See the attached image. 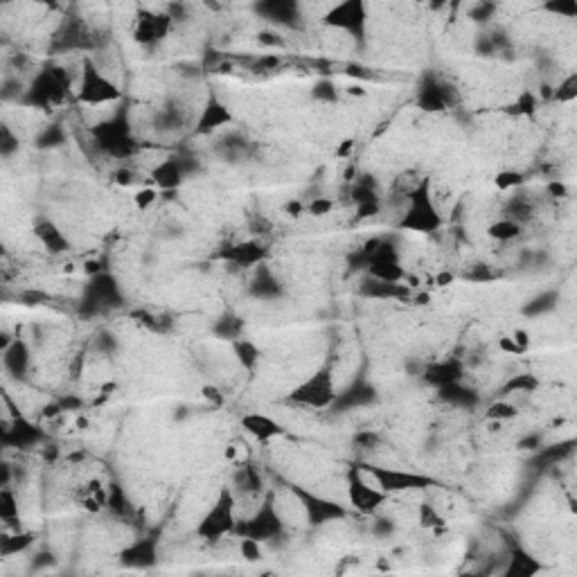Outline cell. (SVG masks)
Here are the masks:
<instances>
[{"label": "cell", "instance_id": "obj_1", "mask_svg": "<svg viewBox=\"0 0 577 577\" xmlns=\"http://www.w3.org/2000/svg\"><path fill=\"white\" fill-rule=\"evenodd\" d=\"M437 223H440V219H437V212L433 210L431 203L413 196V208H410V212L404 219V226L410 228V230L431 232V230H435V228H437Z\"/></svg>", "mask_w": 577, "mask_h": 577}, {"label": "cell", "instance_id": "obj_2", "mask_svg": "<svg viewBox=\"0 0 577 577\" xmlns=\"http://www.w3.org/2000/svg\"><path fill=\"white\" fill-rule=\"evenodd\" d=\"M117 95H120V93L115 91L113 84H108L104 77H99L93 68L88 70L86 84H84V93H81V97L86 99V102H104V99H115Z\"/></svg>", "mask_w": 577, "mask_h": 577}, {"label": "cell", "instance_id": "obj_3", "mask_svg": "<svg viewBox=\"0 0 577 577\" xmlns=\"http://www.w3.org/2000/svg\"><path fill=\"white\" fill-rule=\"evenodd\" d=\"M350 496H352V503H354L356 507H363V510H375V507L384 501V494H379V491L365 487L363 482H359L356 478L352 480Z\"/></svg>", "mask_w": 577, "mask_h": 577}, {"label": "cell", "instance_id": "obj_4", "mask_svg": "<svg viewBox=\"0 0 577 577\" xmlns=\"http://www.w3.org/2000/svg\"><path fill=\"white\" fill-rule=\"evenodd\" d=\"M305 395L307 397H302L305 401H309V404H325V401H329L332 399V388H329V381H327V377L322 379V377H318L316 381H309L305 388Z\"/></svg>", "mask_w": 577, "mask_h": 577}, {"label": "cell", "instance_id": "obj_5", "mask_svg": "<svg viewBox=\"0 0 577 577\" xmlns=\"http://www.w3.org/2000/svg\"><path fill=\"white\" fill-rule=\"evenodd\" d=\"M243 426H248L253 433H255L257 437H271L277 433V424L275 422H271L268 417L264 415H251L243 420Z\"/></svg>", "mask_w": 577, "mask_h": 577}, {"label": "cell", "instance_id": "obj_6", "mask_svg": "<svg viewBox=\"0 0 577 577\" xmlns=\"http://www.w3.org/2000/svg\"><path fill=\"white\" fill-rule=\"evenodd\" d=\"M489 235L494 237V239H512V237H516L519 235V223H514V221H501V223H496V226H491L489 228Z\"/></svg>", "mask_w": 577, "mask_h": 577}, {"label": "cell", "instance_id": "obj_7", "mask_svg": "<svg viewBox=\"0 0 577 577\" xmlns=\"http://www.w3.org/2000/svg\"><path fill=\"white\" fill-rule=\"evenodd\" d=\"M521 181H523V176H521L519 172H501L499 176L494 178V185L499 187V190H512V187L521 185Z\"/></svg>", "mask_w": 577, "mask_h": 577}, {"label": "cell", "instance_id": "obj_8", "mask_svg": "<svg viewBox=\"0 0 577 577\" xmlns=\"http://www.w3.org/2000/svg\"><path fill=\"white\" fill-rule=\"evenodd\" d=\"M158 198V192L153 187H144V190H138L136 196H133V203H136L138 210H147L149 205H153Z\"/></svg>", "mask_w": 577, "mask_h": 577}, {"label": "cell", "instance_id": "obj_9", "mask_svg": "<svg viewBox=\"0 0 577 577\" xmlns=\"http://www.w3.org/2000/svg\"><path fill=\"white\" fill-rule=\"evenodd\" d=\"M241 555L246 559H260L262 557V550H260V541L253 539V537H246L241 541Z\"/></svg>", "mask_w": 577, "mask_h": 577}, {"label": "cell", "instance_id": "obj_10", "mask_svg": "<svg viewBox=\"0 0 577 577\" xmlns=\"http://www.w3.org/2000/svg\"><path fill=\"white\" fill-rule=\"evenodd\" d=\"M332 198H313V201L307 205V210L311 212L313 217H322V215H327V212L332 210Z\"/></svg>", "mask_w": 577, "mask_h": 577}, {"label": "cell", "instance_id": "obj_11", "mask_svg": "<svg viewBox=\"0 0 577 577\" xmlns=\"http://www.w3.org/2000/svg\"><path fill=\"white\" fill-rule=\"evenodd\" d=\"M354 147H356L354 140H352V138H347V140H343V142L336 147V153H334V156H336V158H347L352 151H354Z\"/></svg>", "mask_w": 577, "mask_h": 577}, {"label": "cell", "instance_id": "obj_12", "mask_svg": "<svg viewBox=\"0 0 577 577\" xmlns=\"http://www.w3.org/2000/svg\"><path fill=\"white\" fill-rule=\"evenodd\" d=\"M514 415V408L507 404H496L489 408V417H512Z\"/></svg>", "mask_w": 577, "mask_h": 577}, {"label": "cell", "instance_id": "obj_13", "mask_svg": "<svg viewBox=\"0 0 577 577\" xmlns=\"http://www.w3.org/2000/svg\"><path fill=\"white\" fill-rule=\"evenodd\" d=\"M512 341L516 343V347H519L521 352L528 350V345H530V336H528V332H523V329H516L514 336H512Z\"/></svg>", "mask_w": 577, "mask_h": 577}, {"label": "cell", "instance_id": "obj_14", "mask_svg": "<svg viewBox=\"0 0 577 577\" xmlns=\"http://www.w3.org/2000/svg\"><path fill=\"white\" fill-rule=\"evenodd\" d=\"M115 181H117V185L129 187V185L133 183V174H131V172H127V169H120V172L115 174Z\"/></svg>", "mask_w": 577, "mask_h": 577}, {"label": "cell", "instance_id": "obj_15", "mask_svg": "<svg viewBox=\"0 0 577 577\" xmlns=\"http://www.w3.org/2000/svg\"><path fill=\"white\" fill-rule=\"evenodd\" d=\"M501 350H505V352H512V354H521V350L516 347V343L512 341V338H501Z\"/></svg>", "mask_w": 577, "mask_h": 577}, {"label": "cell", "instance_id": "obj_16", "mask_svg": "<svg viewBox=\"0 0 577 577\" xmlns=\"http://www.w3.org/2000/svg\"><path fill=\"white\" fill-rule=\"evenodd\" d=\"M451 282H454V275H451V273H440V275H437V286L451 284Z\"/></svg>", "mask_w": 577, "mask_h": 577}, {"label": "cell", "instance_id": "obj_17", "mask_svg": "<svg viewBox=\"0 0 577 577\" xmlns=\"http://www.w3.org/2000/svg\"><path fill=\"white\" fill-rule=\"evenodd\" d=\"M237 444H228L226 446V460H237Z\"/></svg>", "mask_w": 577, "mask_h": 577}, {"label": "cell", "instance_id": "obj_18", "mask_svg": "<svg viewBox=\"0 0 577 577\" xmlns=\"http://www.w3.org/2000/svg\"><path fill=\"white\" fill-rule=\"evenodd\" d=\"M550 192H553V194H559V196H564V194H566V187L561 185V183H550Z\"/></svg>", "mask_w": 577, "mask_h": 577}, {"label": "cell", "instance_id": "obj_19", "mask_svg": "<svg viewBox=\"0 0 577 577\" xmlns=\"http://www.w3.org/2000/svg\"><path fill=\"white\" fill-rule=\"evenodd\" d=\"M77 426H79V429H86V426H88V420H86V417H79V420H77Z\"/></svg>", "mask_w": 577, "mask_h": 577}, {"label": "cell", "instance_id": "obj_20", "mask_svg": "<svg viewBox=\"0 0 577 577\" xmlns=\"http://www.w3.org/2000/svg\"><path fill=\"white\" fill-rule=\"evenodd\" d=\"M350 93H352V95H365V93H363V88H359V86L350 88Z\"/></svg>", "mask_w": 577, "mask_h": 577}]
</instances>
